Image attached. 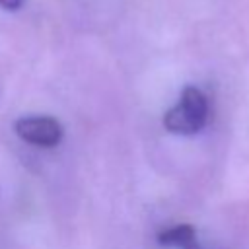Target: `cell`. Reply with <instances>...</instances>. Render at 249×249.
Listing matches in <instances>:
<instances>
[{
  "mask_svg": "<svg viewBox=\"0 0 249 249\" xmlns=\"http://www.w3.org/2000/svg\"><path fill=\"white\" fill-rule=\"evenodd\" d=\"M208 99L202 89L196 86L183 88L177 103L167 109L163 115V126L165 130L181 136L196 134L204 128L208 121Z\"/></svg>",
  "mask_w": 249,
  "mask_h": 249,
  "instance_id": "obj_1",
  "label": "cell"
},
{
  "mask_svg": "<svg viewBox=\"0 0 249 249\" xmlns=\"http://www.w3.org/2000/svg\"><path fill=\"white\" fill-rule=\"evenodd\" d=\"M14 130L23 142L39 148H54L62 142L64 136L62 124L51 115L21 117L14 123Z\"/></svg>",
  "mask_w": 249,
  "mask_h": 249,
  "instance_id": "obj_2",
  "label": "cell"
},
{
  "mask_svg": "<svg viewBox=\"0 0 249 249\" xmlns=\"http://www.w3.org/2000/svg\"><path fill=\"white\" fill-rule=\"evenodd\" d=\"M158 243L171 249H202L196 237V230L191 224H175L158 233Z\"/></svg>",
  "mask_w": 249,
  "mask_h": 249,
  "instance_id": "obj_3",
  "label": "cell"
},
{
  "mask_svg": "<svg viewBox=\"0 0 249 249\" xmlns=\"http://www.w3.org/2000/svg\"><path fill=\"white\" fill-rule=\"evenodd\" d=\"M25 0H0V6L4 10H19Z\"/></svg>",
  "mask_w": 249,
  "mask_h": 249,
  "instance_id": "obj_4",
  "label": "cell"
}]
</instances>
